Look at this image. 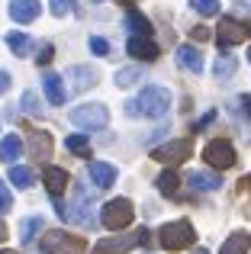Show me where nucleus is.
<instances>
[{
	"instance_id": "bb28decb",
	"label": "nucleus",
	"mask_w": 251,
	"mask_h": 254,
	"mask_svg": "<svg viewBox=\"0 0 251 254\" xmlns=\"http://www.w3.org/2000/svg\"><path fill=\"white\" fill-rule=\"evenodd\" d=\"M177 187H181V177H177L174 168H168L161 177H158V190H161V196H174Z\"/></svg>"
},
{
	"instance_id": "473e14b6",
	"label": "nucleus",
	"mask_w": 251,
	"mask_h": 254,
	"mask_svg": "<svg viewBox=\"0 0 251 254\" xmlns=\"http://www.w3.org/2000/svg\"><path fill=\"white\" fill-rule=\"evenodd\" d=\"M90 52H94V55H110V42L107 39H100V36H90Z\"/></svg>"
},
{
	"instance_id": "c9c22d12",
	"label": "nucleus",
	"mask_w": 251,
	"mask_h": 254,
	"mask_svg": "<svg viewBox=\"0 0 251 254\" xmlns=\"http://www.w3.org/2000/svg\"><path fill=\"white\" fill-rule=\"evenodd\" d=\"M190 36H193V42H206V39H209V29H206V26H196Z\"/></svg>"
},
{
	"instance_id": "f704fd0d",
	"label": "nucleus",
	"mask_w": 251,
	"mask_h": 254,
	"mask_svg": "<svg viewBox=\"0 0 251 254\" xmlns=\"http://www.w3.org/2000/svg\"><path fill=\"white\" fill-rule=\"evenodd\" d=\"M52 55H55V49H52V45H49V42H45V45H42V49H39V55H36V62H39V68H45V64H49V62H52Z\"/></svg>"
},
{
	"instance_id": "4468645a",
	"label": "nucleus",
	"mask_w": 251,
	"mask_h": 254,
	"mask_svg": "<svg viewBox=\"0 0 251 254\" xmlns=\"http://www.w3.org/2000/svg\"><path fill=\"white\" fill-rule=\"evenodd\" d=\"M87 177L94 180L97 190H110V187L116 184V168L107 164V161H90L87 164Z\"/></svg>"
},
{
	"instance_id": "f8f14e48",
	"label": "nucleus",
	"mask_w": 251,
	"mask_h": 254,
	"mask_svg": "<svg viewBox=\"0 0 251 254\" xmlns=\"http://www.w3.org/2000/svg\"><path fill=\"white\" fill-rule=\"evenodd\" d=\"M39 13H42V3H39V0H10V19L19 23V26L39 19Z\"/></svg>"
},
{
	"instance_id": "412c9836",
	"label": "nucleus",
	"mask_w": 251,
	"mask_h": 254,
	"mask_svg": "<svg viewBox=\"0 0 251 254\" xmlns=\"http://www.w3.org/2000/svg\"><path fill=\"white\" fill-rule=\"evenodd\" d=\"M19 155H23V142H19V135H3V138H0V161L13 164Z\"/></svg>"
},
{
	"instance_id": "0eeeda50",
	"label": "nucleus",
	"mask_w": 251,
	"mask_h": 254,
	"mask_svg": "<svg viewBox=\"0 0 251 254\" xmlns=\"http://www.w3.org/2000/svg\"><path fill=\"white\" fill-rule=\"evenodd\" d=\"M193 155V142L190 138H171L168 145H158V148H151V158L161 164H184L187 158Z\"/></svg>"
},
{
	"instance_id": "1a4fd4ad",
	"label": "nucleus",
	"mask_w": 251,
	"mask_h": 254,
	"mask_svg": "<svg viewBox=\"0 0 251 254\" xmlns=\"http://www.w3.org/2000/svg\"><path fill=\"white\" fill-rule=\"evenodd\" d=\"M94 209H90V199H87V190L84 187H77V196L74 203H71V209H64V219H71V222H81V225H94Z\"/></svg>"
},
{
	"instance_id": "dca6fc26",
	"label": "nucleus",
	"mask_w": 251,
	"mask_h": 254,
	"mask_svg": "<svg viewBox=\"0 0 251 254\" xmlns=\"http://www.w3.org/2000/svg\"><path fill=\"white\" fill-rule=\"evenodd\" d=\"M42 180H45V190L52 193V199L55 196H62L64 193V187H68V171L64 168H55V164H52V168H45V174H42Z\"/></svg>"
},
{
	"instance_id": "e433bc0d",
	"label": "nucleus",
	"mask_w": 251,
	"mask_h": 254,
	"mask_svg": "<svg viewBox=\"0 0 251 254\" xmlns=\"http://www.w3.org/2000/svg\"><path fill=\"white\" fill-rule=\"evenodd\" d=\"M213 119H216V110H209V113H206L203 119H196V129H206V126L213 123Z\"/></svg>"
},
{
	"instance_id": "aec40b11",
	"label": "nucleus",
	"mask_w": 251,
	"mask_h": 254,
	"mask_svg": "<svg viewBox=\"0 0 251 254\" xmlns=\"http://www.w3.org/2000/svg\"><path fill=\"white\" fill-rule=\"evenodd\" d=\"M6 45H10V52L16 58H26L32 52V39L26 36V32H19V29H13V32H6Z\"/></svg>"
},
{
	"instance_id": "c85d7f7f",
	"label": "nucleus",
	"mask_w": 251,
	"mask_h": 254,
	"mask_svg": "<svg viewBox=\"0 0 251 254\" xmlns=\"http://www.w3.org/2000/svg\"><path fill=\"white\" fill-rule=\"evenodd\" d=\"M142 81V68H120L116 71V87H132Z\"/></svg>"
},
{
	"instance_id": "393cba45",
	"label": "nucleus",
	"mask_w": 251,
	"mask_h": 254,
	"mask_svg": "<svg viewBox=\"0 0 251 254\" xmlns=\"http://www.w3.org/2000/svg\"><path fill=\"white\" fill-rule=\"evenodd\" d=\"M64 148H68L71 155H77V158H90V142H87V135H81V132H74V135L64 138Z\"/></svg>"
},
{
	"instance_id": "79ce46f5",
	"label": "nucleus",
	"mask_w": 251,
	"mask_h": 254,
	"mask_svg": "<svg viewBox=\"0 0 251 254\" xmlns=\"http://www.w3.org/2000/svg\"><path fill=\"white\" fill-rule=\"evenodd\" d=\"M97 3H100V0H97Z\"/></svg>"
},
{
	"instance_id": "6ab92c4d",
	"label": "nucleus",
	"mask_w": 251,
	"mask_h": 254,
	"mask_svg": "<svg viewBox=\"0 0 251 254\" xmlns=\"http://www.w3.org/2000/svg\"><path fill=\"white\" fill-rule=\"evenodd\" d=\"M187 180H190L193 190H206V193H213V190H219V187H222L219 174H209V171H193Z\"/></svg>"
},
{
	"instance_id": "2f4dec72",
	"label": "nucleus",
	"mask_w": 251,
	"mask_h": 254,
	"mask_svg": "<svg viewBox=\"0 0 251 254\" xmlns=\"http://www.w3.org/2000/svg\"><path fill=\"white\" fill-rule=\"evenodd\" d=\"M49 10H52V16H68L74 10V0H49Z\"/></svg>"
},
{
	"instance_id": "7c9ffc66",
	"label": "nucleus",
	"mask_w": 251,
	"mask_h": 254,
	"mask_svg": "<svg viewBox=\"0 0 251 254\" xmlns=\"http://www.w3.org/2000/svg\"><path fill=\"white\" fill-rule=\"evenodd\" d=\"M19 106H23V113H29V116H42V106H39V97H36L32 90H26V93H23Z\"/></svg>"
},
{
	"instance_id": "7ed1b4c3",
	"label": "nucleus",
	"mask_w": 251,
	"mask_h": 254,
	"mask_svg": "<svg viewBox=\"0 0 251 254\" xmlns=\"http://www.w3.org/2000/svg\"><path fill=\"white\" fill-rule=\"evenodd\" d=\"M132 219H135V206H132V199H126V196L110 199V203L100 209V222L107 225V229H113V232L132 225Z\"/></svg>"
},
{
	"instance_id": "9b49d317",
	"label": "nucleus",
	"mask_w": 251,
	"mask_h": 254,
	"mask_svg": "<svg viewBox=\"0 0 251 254\" xmlns=\"http://www.w3.org/2000/svg\"><path fill=\"white\" fill-rule=\"evenodd\" d=\"M42 90H45V100H49L52 106H64V100H68L64 81H62V74H55V71H45L42 74Z\"/></svg>"
},
{
	"instance_id": "f03ea898",
	"label": "nucleus",
	"mask_w": 251,
	"mask_h": 254,
	"mask_svg": "<svg viewBox=\"0 0 251 254\" xmlns=\"http://www.w3.org/2000/svg\"><path fill=\"white\" fill-rule=\"evenodd\" d=\"M193 242H196V232H193V225H190L187 219L164 222L161 229H158V245H161L164 251H184V248H190Z\"/></svg>"
},
{
	"instance_id": "39448f33",
	"label": "nucleus",
	"mask_w": 251,
	"mask_h": 254,
	"mask_svg": "<svg viewBox=\"0 0 251 254\" xmlns=\"http://www.w3.org/2000/svg\"><path fill=\"white\" fill-rule=\"evenodd\" d=\"M248 36H251V26L248 23L226 16V19H219V29H216V45H219L222 52H229L232 45H242Z\"/></svg>"
},
{
	"instance_id": "2eb2a0df",
	"label": "nucleus",
	"mask_w": 251,
	"mask_h": 254,
	"mask_svg": "<svg viewBox=\"0 0 251 254\" xmlns=\"http://www.w3.org/2000/svg\"><path fill=\"white\" fill-rule=\"evenodd\" d=\"M126 52H129L132 58H138V62H155V58H158V45L151 42L148 36H129Z\"/></svg>"
},
{
	"instance_id": "a878e982",
	"label": "nucleus",
	"mask_w": 251,
	"mask_h": 254,
	"mask_svg": "<svg viewBox=\"0 0 251 254\" xmlns=\"http://www.w3.org/2000/svg\"><path fill=\"white\" fill-rule=\"evenodd\" d=\"M32 180H36V174H32L29 168H23V164H13L10 168V184L19 187V190H29Z\"/></svg>"
},
{
	"instance_id": "f257e3e1",
	"label": "nucleus",
	"mask_w": 251,
	"mask_h": 254,
	"mask_svg": "<svg viewBox=\"0 0 251 254\" xmlns=\"http://www.w3.org/2000/svg\"><path fill=\"white\" fill-rule=\"evenodd\" d=\"M171 110V90L168 87H145L135 100L126 103L129 116H148V119H161Z\"/></svg>"
},
{
	"instance_id": "ea45409f",
	"label": "nucleus",
	"mask_w": 251,
	"mask_h": 254,
	"mask_svg": "<svg viewBox=\"0 0 251 254\" xmlns=\"http://www.w3.org/2000/svg\"><path fill=\"white\" fill-rule=\"evenodd\" d=\"M193 254H209V251H206V248H196V251H193Z\"/></svg>"
},
{
	"instance_id": "4c0bfd02",
	"label": "nucleus",
	"mask_w": 251,
	"mask_h": 254,
	"mask_svg": "<svg viewBox=\"0 0 251 254\" xmlns=\"http://www.w3.org/2000/svg\"><path fill=\"white\" fill-rule=\"evenodd\" d=\"M6 87H10V74H6V71H0V93H3Z\"/></svg>"
},
{
	"instance_id": "9d476101",
	"label": "nucleus",
	"mask_w": 251,
	"mask_h": 254,
	"mask_svg": "<svg viewBox=\"0 0 251 254\" xmlns=\"http://www.w3.org/2000/svg\"><path fill=\"white\" fill-rule=\"evenodd\" d=\"M68 84H71V93H84L97 84V71L87 68V64H71L68 68Z\"/></svg>"
},
{
	"instance_id": "5701e85b",
	"label": "nucleus",
	"mask_w": 251,
	"mask_h": 254,
	"mask_svg": "<svg viewBox=\"0 0 251 254\" xmlns=\"http://www.w3.org/2000/svg\"><path fill=\"white\" fill-rule=\"evenodd\" d=\"M126 26L132 29V36H151V23H148V16H142L138 10H129V13H126Z\"/></svg>"
},
{
	"instance_id": "f3484780",
	"label": "nucleus",
	"mask_w": 251,
	"mask_h": 254,
	"mask_svg": "<svg viewBox=\"0 0 251 254\" xmlns=\"http://www.w3.org/2000/svg\"><path fill=\"white\" fill-rule=\"evenodd\" d=\"M29 155H32V161H49V155H52V135L49 132H32L29 135Z\"/></svg>"
},
{
	"instance_id": "c756f323",
	"label": "nucleus",
	"mask_w": 251,
	"mask_h": 254,
	"mask_svg": "<svg viewBox=\"0 0 251 254\" xmlns=\"http://www.w3.org/2000/svg\"><path fill=\"white\" fill-rule=\"evenodd\" d=\"M190 6L200 16H219V0H190Z\"/></svg>"
},
{
	"instance_id": "58836bf2",
	"label": "nucleus",
	"mask_w": 251,
	"mask_h": 254,
	"mask_svg": "<svg viewBox=\"0 0 251 254\" xmlns=\"http://www.w3.org/2000/svg\"><path fill=\"white\" fill-rule=\"evenodd\" d=\"M3 238H6V225L0 222V242H3Z\"/></svg>"
},
{
	"instance_id": "a211bd4d",
	"label": "nucleus",
	"mask_w": 251,
	"mask_h": 254,
	"mask_svg": "<svg viewBox=\"0 0 251 254\" xmlns=\"http://www.w3.org/2000/svg\"><path fill=\"white\" fill-rule=\"evenodd\" d=\"M177 62H181L190 74H200L203 71V55L193 49V45H181V49H177Z\"/></svg>"
},
{
	"instance_id": "6e6552de",
	"label": "nucleus",
	"mask_w": 251,
	"mask_h": 254,
	"mask_svg": "<svg viewBox=\"0 0 251 254\" xmlns=\"http://www.w3.org/2000/svg\"><path fill=\"white\" fill-rule=\"evenodd\" d=\"M42 251L45 254H81L84 251V242L68 232H45L42 235Z\"/></svg>"
},
{
	"instance_id": "72a5a7b5",
	"label": "nucleus",
	"mask_w": 251,
	"mask_h": 254,
	"mask_svg": "<svg viewBox=\"0 0 251 254\" xmlns=\"http://www.w3.org/2000/svg\"><path fill=\"white\" fill-rule=\"evenodd\" d=\"M10 206H13V196H10V190H6V184L0 180V216H6Z\"/></svg>"
},
{
	"instance_id": "cd10ccee",
	"label": "nucleus",
	"mask_w": 251,
	"mask_h": 254,
	"mask_svg": "<svg viewBox=\"0 0 251 254\" xmlns=\"http://www.w3.org/2000/svg\"><path fill=\"white\" fill-rule=\"evenodd\" d=\"M235 68H239V62H235V58H232V55H222V58H219V62H216V64H213V74H216V77H219V81H229V77H232V74H235Z\"/></svg>"
},
{
	"instance_id": "a19ab883",
	"label": "nucleus",
	"mask_w": 251,
	"mask_h": 254,
	"mask_svg": "<svg viewBox=\"0 0 251 254\" xmlns=\"http://www.w3.org/2000/svg\"><path fill=\"white\" fill-rule=\"evenodd\" d=\"M0 254H16V251H0Z\"/></svg>"
},
{
	"instance_id": "423d86ee",
	"label": "nucleus",
	"mask_w": 251,
	"mask_h": 254,
	"mask_svg": "<svg viewBox=\"0 0 251 254\" xmlns=\"http://www.w3.org/2000/svg\"><path fill=\"white\" fill-rule=\"evenodd\" d=\"M110 123V113L103 103H84L77 110H71V126L77 129H107Z\"/></svg>"
},
{
	"instance_id": "4be33fe9",
	"label": "nucleus",
	"mask_w": 251,
	"mask_h": 254,
	"mask_svg": "<svg viewBox=\"0 0 251 254\" xmlns=\"http://www.w3.org/2000/svg\"><path fill=\"white\" fill-rule=\"evenodd\" d=\"M42 229H45V222H42L39 216L23 219V222H19V245H29V242H32V238H36Z\"/></svg>"
},
{
	"instance_id": "b1692460",
	"label": "nucleus",
	"mask_w": 251,
	"mask_h": 254,
	"mask_svg": "<svg viewBox=\"0 0 251 254\" xmlns=\"http://www.w3.org/2000/svg\"><path fill=\"white\" fill-rule=\"evenodd\" d=\"M248 232H235V235L226 238V245H222V254H248Z\"/></svg>"
},
{
	"instance_id": "ddd939ff",
	"label": "nucleus",
	"mask_w": 251,
	"mask_h": 254,
	"mask_svg": "<svg viewBox=\"0 0 251 254\" xmlns=\"http://www.w3.org/2000/svg\"><path fill=\"white\" fill-rule=\"evenodd\" d=\"M135 245H138V232H132V235H116V238L97 242L94 254H126L129 248H135Z\"/></svg>"
},
{
	"instance_id": "20e7f679",
	"label": "nucleus",
	"mask_w": 251,
	"mask_h": 254,
	"mask_svg": "<svg viewBox=\"0 0 251 254\" xmlns=\"http://www.w3.org/2000/svg\"><path fill=\"white\" fill-rule=\"evenodd\" d=\"M203 161H206L213 171H229V168H235L239 155H235V148H232L229 138H213V142L203 148Z\"/></svg>"
}]
</instances>
